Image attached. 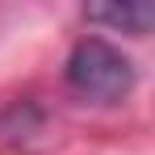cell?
Listing matches in <instances>:
<instances>
[{
	"mask_svg": "<svg viewBox=\"0 0 155 155\" xmlns=\"http://www.w3.org/2000/svg\"><path fill=\"white\" fill-rule=\"evenodd\" d=\"M67 84L88 101L113 105L134 88V63L105 38H84L67 54Z\"/></svg>",
	"mask_w": 155,
	"mask_h": 155,
	"instance_id": "obj_1",
	"label": "cell"
},
{
	"mask_svg": "<svg viewBox=\"0 0 155 155\" xmlns=\"http://www.w3.org/2000/svg\"><path fill=\"white\" fill-rule=\"evenodd\" d=\"M88 21H101V25H113V29H126L134 38H143L155 21V8L151 4H101V8H88Z\"/></svg>",
	"mask_w": 155,
	"mask_h": 155,
	"instance_id": "obj_2",
	"label": "cell"
}]
</instances>
